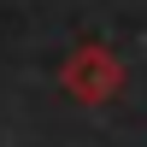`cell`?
Here are the masks:
<instances>
[{"mask_svg": "<svg viewBox=\"0 0 147 147\" xmlns=\"http://www.w3.org/2000/svg\"><path fill=\"white\" fill-rule=\"evenodd\" d=\"M118 82H124V71H118V59L106 53L100 41L77 47V53H71V65H65V88L77 94V100H112Z\"/></svg>", "mask_w": 147, "mask_h": 147, "instance_id": "6da1fadb", "label": "cell"}]
</instances>
